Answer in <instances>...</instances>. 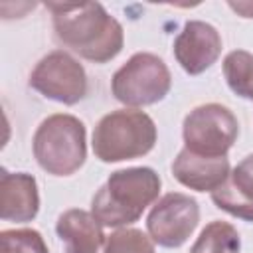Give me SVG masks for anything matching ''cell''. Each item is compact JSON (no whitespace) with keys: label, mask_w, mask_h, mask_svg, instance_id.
Masks as SVG:
<instances>
[{"label":"cell","mask_w":253,"mask_h":253,"mask_svg":"<svg viewBox=\"0 0 253 253\" xmlns=\"http://www.w3.org/2000/svg\"><path fill=\"white\" fill-rule=\"evenodd\" d=\"M45 8L53 14L55 38L93 63H107L117 57L125 43V32L99 2H47Z\"/></svg>","instance_id":"obj_1"},{"label":"cell","mask_w":253,"mask_h":253,"mask_svg":"<svg viewBox=\"0 0 253 253\" xmlns=\"http://www.w3.org/2000/svg\"><path fill=\"white\" fill-rule=\"evenodd\" d=\"M160 186V176L148 166L117 170L93 196L91 213L103 227H126L158 198Z\"/></svg>","instance_id":"obj_2"},{"label":"cell","mask_w":253,"mask_h":253,"mask_svg":"<svg viewBox=\"0 0 253 253\" xmlns=\"http://www.w3.org/2000/svg\"><path fill=\"white\" fill-rule=\"evenodd\" d=\"M156 144V125L136 109L105 115L93 130V152L101 162H123L148 154Z\"/></svg>","instance_id":"obj_3"},{"label":"cell","mask_w":253,"mask_h":253,"mask_svg":"<svg viewBox=\"0 0 253 253\" xmlns=\"http://www.w3.org/2000/svg\"><path fill=\"white\" fill-rule=\"evenodd\" d=\"M32 148L42 170L51 176H71L87 158L85 125L73 115H51L38 126Z\"/></svg>","instance_id":"obj_4"},{"label":"cell","mask_w":253,"mask_h":253,"mask_svg":"<svg viewBox=\"0 0 253 253\" xmlns=\"http://www.w3.org/2000/svg\"><path fill=\"white\" fill-rule=\"evenodd\" d=\"M172 87V75L166 63L154 53H134L111 79L115 99L128 109L146 107L162 101Z\"/></svg>","instance_id":"obj_5"},{"label":"cell","mask_w":253,"mask_h":253,"mask_svg":"<svg viewBox=\"0 0 253 253\" xmlns=\"http://www.w3.org/2000/svg\"><path fill=\"white\" fill-rule=\"evenodd\" d=\"M237 134L239 123L235 115L219 103H208L192 109L182 126L184 148L210 158L227 156V150L237 140Z\"/></svg>","instance_id":"obj_6"},{"label":"cell","mask_w":253,"mask_h":253,"mask_svg":"<svg viewBox=\"0 0 253 253\" xmlns=\"http://www.w3.org/2000/svg\"><path fill=\"white\" fill-rule=\"evenodd\" d=\"M30 87L45 99L75 105L87 95V75L73 55L55 49L38 61L30 73Z\"/></svg>","instance_id":"obj_7"},{"label":"cell","mask_w":253,"mask_h":253,"mask_svg":"<svg viewBox=\"0 0 253 253\" xmlns=\"http://www.w3.org/2000/svg\"><path fill=\"white\" fill-rule=\"evenodd\" d=\"M200 221V206L194 198L180 192L162 196L146 217V229L160 247L176 249L184 245Z\"/></svg>","instance_id":"obj_8"},{"label":"cell","mask_w":253,"mask_h":253,"mask_svg":"<svg viewBox=\"0 0 253 253\" xmlns=\"http://www.w3.org/2000/svg\"><path fill=\"white\" fill-rule=\"evenodd\" d=\"M174 57L190 75H200L210 69L221 53L219 32L202 20H190L174 40Z\"/></svg>","instance_id":"obj_9"},{"label":"cell","mask_w":253,"mask_h":253,"mask_svg":"<svg viewBox=\"0 0 253 253\" xmlns=\"http://www.w3.org/2000/svg\"><path fill=\"white\" fill-rule=\"evenodd\" d=\"M40 194L32 174L0 170V217L4 221L28 223L38 215Z\"/></svg>","instance_id":"obj_10"},{"label":"cell","mask_w":253,"mask_h":253,"mask_svg":"<svg viewBox=\"0 0 253 253\" xmlns=\"http://www.w3.org/2000/svg\"><path fill=\"white\" fill-rule=\"evenodd\" d=\"M172 174L182 186L190 190L213 192L229 178L231 170L227 156L210 158L194 154L188 148H182L172 162Z\"/></svg>","instance_id":"obj_11"},{"label":"cell","mask_w":253,"mask_h":253,"mask_svg":"<svg viewBox=\"0 0 253 253\" xmlns=\"http://www.w3.org/2000/svg\"><path fill=\"white\" fill-rule=\"evenodd\" d=\"M55 231L65 243V253H99L101 245L107 241L103 225L85 210L63 211L57 217Z\"/></svg>","instance_id":"obj_12"},{"label":"cell","mask_w":253,"mask_h":253,"mask_svg":"<svg viewBox=\"0 0 253 253\" xmlns=\"http://www.w3.org/2000/svg\"><path fill=\"white\" fill-rule=\"evenodd\" d=\"M239 249L241 239L237 229L225 221H211L202 229L190 253H239Z\"/></svg>","instance_id":"obj_13"},{"label":"cell","mask_w":253,"mask_h":253,"mask_svg":"<svg viewBox=\"0 0 253 253\" xmlns=\"http://www.w3.org/2000/svg\"><path fill=\"white\" fill-rule=\"evenodd\" d=\"M223 77L229 89L253 103V53L233 49L223 59Z\"/></svg>","instance_id":"obj_14"},{"label":"cell","mask_w":253,"mask_h":253,"mask_svg":"<svg viewBox=\"0 0 253 253\" xmlns=\"http://www.w3.org/2000/svg\"><path fill=\"white\" fill-rule=\"evenodd\" d=\"M103 253H154V241L140 229L121 227L107 237Z\"/></svg>","instance_id":"obj_15"},{"label":"cell","mask_w":253,"mask_h":253,"mask_svg":"<svg viewBox=\"0 0 253 253\" xmlns=\"http://www.w3.org/2000/svg\"><path fill=\"white\" fill-rule=\"evenodd\" d=\"M0 241L2 253H49L42 233L36 229H4Z\"/></svg>","instance_id":"obj_16"},{"label":"cell","mask_w":253,"mask_h":253,"mask_svg":"<svg viewBox=\"0 0 253 253\" xmlns=\"http://www.w3.org/2000/svg\"><path fill=\"white\" fill-rule=\"evenodd\" d=\"M211 200L219 210L227 211L229 215L245 219V221H253V202H249L241 194H237L227 180L217 190L211 192Z\"/></svg>","instance_id":"obj_17"},{"label":"cell","mask_w":253,"mask_h":253,"mask_svg":"<svg viewBox=\"0 0 253 253\" xmlns=\"http://www.w3.org/2000/svg\"><path fill=\"white\" fill-rule=\"evenodd\" d=\"M227 182L245 200L253 202V154L245 156L229 174Z\"/></svg>","instance_id":"obj_18"},{"label":"cell","mask_w":253,"mask_h":253,"mask_svg":"<svg viewBox=\"0 0 253 253\" xmlns=\"http://www.w3.org/2000/svg\"><path fill=\"white\" fill-rule=\"evenodd\" d=\"M229 8L243 18H253V2H229Z\"/></svg>","instance_id":"obj_19"}]
</instances>
